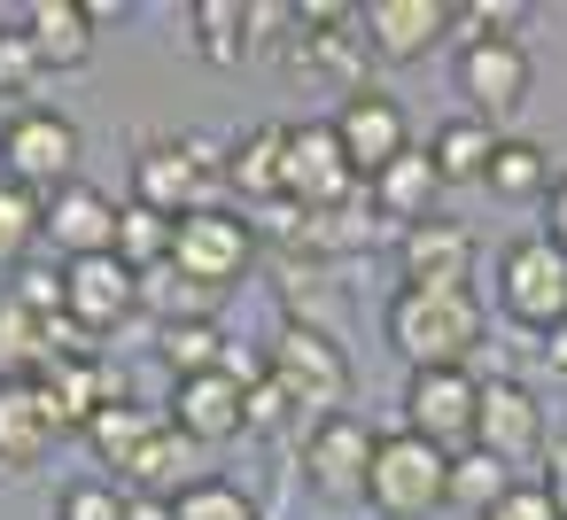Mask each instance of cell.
Returning a JSON list of instances; mask_svg holds the SVG:
<instances>
[{
	"instance_id": "cell-1",
	"label": "cell",
	"mask_w": 567,
	"mask_h": 520,
	"mask_svg": "<svg viewBox=\"0 0 567 520\" xmlns=\"http://www.w3.org/2000/svg\"><path fill=\"white\" fill-rule=\"evenodd\" d=\"M218 187H226V148L187 133V141H156L148 156H133V202L164 210L172 226L195 218V210H218Z\"/></svg>"
},
{
	"instance_id": "cell-2",
	"label": "cell",
	"mask_w": 567,
	"mask_h": 520,
	"mask_svg": "<svg viewBox=\"0 0 567 520\" xmlns=\"http://www.w3.org/2000/svg\"><path fill=\"white\" fill-rule=\"evenodd\" d=\"M389 342H396V357H412V373L466 365L474 342H482V295H412V288H396Z\"/></svg>"
},
{
	"instance_id": "cell-3",
	"label": "cell",
	"mask_w": 567,
	"mask_h": 520,
	"mask_svg": "<svg viewBox=\"0 0 567 520\" xmlns=\"http://www.w3.org/2000/svg\"><path fill=\"white\" fill-rule=\"evenodd\" d=\"M265 381L303 412H319V419H334L342 404H350V357H342V334H319V326H280L272 342H265Z\"/></svg>"
},
{
	"instance_id": "cell-4",
	"label": "cell",
	"mask_w": 567,
	"mask_h": 520,
	"mask_svg": "<svg viewBox=\"0 0 567 520\" xmlns=\"http://www.w3.org/2000/svg\"><path fill=\"white\" fill-rule=\"evenodd\" d=\"M443 489H451V450L420 443L412 427H396V435L373 443V474H365V505H373V512H389V520H427V512L443 505Z\"/></svg>"
},
{
	"instance_id": "cell-5",
	"label": "cell",
	"mask_w": 567,
	"mask_h": 520,
	"mask_svg": "<svg viewBox=\"0 0 567 520\" xmlns=\"http://www.w3.org/2000/svg\"><path fill=\"white\" fill-rule=\"evenodd\" d=\"M497 303H505V319H520L528 334H551V326L567 319V249L544 241V233L513 241V249L497 257Z\"/></svg>"
},
{
	"instance_id": "cell-6",
	"label": "cell",
	"mask_w": 567,
	"mask_h": 520,
	"mask_svg": "<svg viewBox=\"0 0 567 520\" xmlns=\"http://www.w3.org/2000/svg\"><path fill=\"white\" fill-rule=\"evenodd\" d=\"M365 179L350 171L334 125H288V164H280V202L288 210H342L358 202Z\"/></svg>"
},
{
	"instance_id": "cell-7",
	"label": "cell",
	"mask_w": 567,
	"mask_h": 520,
	"mask_svg": "<svg viewBox=\"0 0 567 520\" xmlns=\"http://www.w3.org/2000/svg\"><path fill=\"white\" fill-rule=\"evenodd\" d=\"M0 156H9V179L17 187H32L48 202L55 187L79 179V125L55 117V110H17L9 133H0Z\"/></svg>"
},
{
	"instance_id": "cell-8",
	"label": "cell",
	"mask_w": 567,
	"mask_h": 520,
	"mask_svg": "<svg viewBox=\"0 0 567 520\" xmlns=\"http://www.w3.org/2000/svg\"><path fill=\"white\" fill-rule=\"evenodd\" d=\"M373 443H381V435H373L358 412L319 419V427L303 435V481H311V497H327V505H365Z\"/></svg>"
},
{
	"instance_id": "cell-9",
	"label": "cell",
	"mask_w": 567,
	"mask_h": 520,
	"mask_svg": "<svg viewBox=\"0 0 567 520\" xmlns=\"http://www.w3.org/2000/svg\"><path fill=\"white\" fill-rule=\"evenodd\" d=\"M249 257H257V233H249V218L241 210H195V218H179V241H172V264L187 272V280H203V288H234L241 272H249Z\"/></svg>"
},
{
	"instance_id": "cell-10",
	"label": "cell",
	"mask_w": 567,
	"mask_h": 520,
	"mask_svg": "<svg viewBox=\"0 0 567 520\" xmlns=\"http://www.w3.org/2000/svg\"><path fill=\"white\" fill-rule=\"evenodd\" d=\"M474 412H482V381L466 365H435V373H412L404 388V427L435 450H466L474 443Z\"/></svg>"
},
{
	"instance_id": "cell-11",
	"label": "cell",
	"mask_w": 567,
	"mask_h": 520,
	"mask_svg": "<svg viewBox=\"0 0 567 520\" xmlns=\"http://www.w3.org/2000/svg\"><path fill=\"white\" fill-rule=\"evenodd\" d=\"M396 264L412 295H474V233L451 218H427L412 233H396Z\"/></svg>"
},
{
	"instance_id": "cell-12",
	"label": "cell",
	"mask_w": 567,
	"mask_h": 520,
	"mask_svg": "<svg viewBox=\"0 0 567 520\" xmlns=\"http://www.w3.org/2000/svg\"><path fill=\"white\" fill-rule=\"evenodd\" d=\"M334 141H342L350 171L373 187V179L412 148V125H404V110H396L389 94H373V86H365V94H350V102L334 110Z\"/></svg>"
},
{
	"instance_id": "cell-13",
	"label": "cell",
	"mask_w": 567,
	"mask_h": 520,
	"mask_svg": "<svg viewBox=\"0 0 567 520\" xmlns=\"http://www.w3.org/2000/svg\"><path fill=\"white\" fill-rule=\"evenodd\" d=\"M117 210H125V202H110V195L86 187V179L55 187V195H48V241H55V257H63V264L117 257Z\"/></svg>"
},
{
	"instance_id": "cell-14",
	"label": "cell",
	"mask_w": 567,
	"mask_h": 520,
	"mask_svg": "<svg viewBox=\"0 0 567 520\" xmlns=\"http://www.w3.org/2000/svg\"><path fill=\"white\" fill-rule=\"evenodd\" d=\"M141 311V272L117 264V257H86V264H63V319H79L86 334H110Z\"/></svg>"
},
{
	"instance_id": "cell-15",
	"label": "cell",
	"mask_w": 567,
	"mask_h": 520,
	"mask_svg": "<svg viewBox=\"0 0 567 520\" xmlns=\"http://www.w3.org/2000/svg\"><path fill=\"white\" fill-rule=\"evenodd\" d=\"M474 450H489L497 466H520L544 450V404L520 381H482V412H474Z\"/></svg>"
},
{
	"instance_id": "cell-16",
	"label": "cell",
	"mask_w": 567,
	"mask_h": 520,
	"mask_svg": "<svg viewBox=\"0 0 567 520\" xmlns=\"http://www.w3.org/2000/svg\"><path fill=\"white\" fill-rule=\"evenodd\" d=\"M358 32H365V55H381V63H420V55L451 32V9H443V0H365V9H358Z\"/></svg>"
},
{
	"instance_id": "cell-17",
	"label": "cell",
	"mask_w": 567,
	"mask_h": 520,
	"mask_svg": "<svg viewBox=\"0 0 567 520\" xmlns=\"http://www.w3.org/2000/svg\"><path fill=\"white\" fill-rule=\"evenodd\" d=\"M458 94L489 125L513 117L528 102V55H520V40H474V48H458Z\"/></svg>"
},
{
	"instance_id": "cell-18",
	"label": "cell",
	"mask_w": 567,
	"mask_h": 520,
	"mask_svg": "<svg viewBox=\"0 0 567 520\" xmlns=\"http://www.w3.org/2000/svg\"><path fill=\"white\" fill-rule=\"evenodd\" d=\"M32 388H40V404L55 412V427H94V412L102 404H117V381H110V365L86 350V357H48L40 373H32Z\"/></svg>"
},
{
	"instance_id": "cell-19",
	"label": "cell",
	"mask_w": 567,
	"mask_h": 520,
	"mask_svg": "<svg viewBox=\"0 0 567 520\" xmlns=\"http://www.w3.org/2000/svg\"><path fill=\"white\" fill-rule=\"evenodd\" d=\"M241 388H249V381H234V373H195V381H179V388H172V427H179L187 443H234V435H249V427H241Z\"/></svg>"
},
{
	"instance_id": "cell-20",
	"label": "cell",
	"mask_w": 567,
	"mask_h": 520,
	"mask_svg": "<svg viewBox=\"0 0 567 520\" xmlns=\"http://www.w3.org/2000/svg\"><path fill=\"white\" fill-rule=\"evenodd\" d=\"M55 412L40 404V388L32 381H9L0 373V474H32L48 450H55Z\"/></svg>"
},
{
	"instance_id": "cell-21",
	"label": "cell",
	"mask_w": 567,
	"mask_h": 520,
	"mask_svg": "<svg viewBox=\"0 0 567 520\" xmlns=\"http://www.w3.org/2000/svg\"><path fill=\"white\" fill-rule=\"evenodd\" d=\"M288 241L303 249V264H327V257L373 249L381 241V210H373V195H358L342 210H288Z\"/></svg>"
},
{
	"instance_id": "cell-22",
	"label": "cell",
	"mask_w": 567,
	"mask_h": 520,
	"mask_svg": "<svg viewBox=\"0 0 567 520\" xmlns=\"http://www.w3.org/2000/svg\"><path fill=\"white\" fill-rule=\"evenodd\" d=\"M365 195H373L381 226H404V233H412V226H427V218H435L443 171H435V156H427V148H404V156H396V164L365 187Z\"/></svg>"
},
{
	"instance_id": "cell-23",
	"label": "cell",
	"mask_w": 567,
	"mask_h": 520,
	"mask_svg": "<svg viewBox=\"0 0 567 520\" xmlns=\"http://www.w3.org/2000/svg\"><path fill=\"white\" fill-rule=\"evenodd\" d=\"M24 40H32L40 71H79V63L94 55L86 0H32V9H24Z\"/></svg>"
},
{
	"instance_id": "cell-24",
	"label": "cell",
	"mask_w": 567,
	"mask_h": 520,
	"mask_svg": "<svg viewBox=\"0 0 567 520\" xmlns=\"http://www.w3.org/2000/svg\"><path fill=\"white\" fill-rule=\"evenodd\" d=\"M280 164H288V125H249L226 148V187L241 202H280Z\"/></svg>"
},
{
	"instance_id": "cell-25",
	"label": "cell",
	"mask_w": 567,
	"mask_h": 520,
	"mask_svg": "<svg viewBox=\"0 0 567 520\" xmlns=\"http://www.w3.org/2000/svg\"><path fill=\"white\" fill-rule=\"evenodd\" d=\"M164 419H172V412H156V404H125V396H117V404H102V412H94L86 443L102 450V466H117V474H125V466L164 435Z\"/></svg>"
},
{
	"instance_id": "cell-26",
	"label": "cell",
	"mask_w": 567,
	"mask_h": 520,
	"mask_svg": "<svg viewBox=\"0 0 567 520\" xmlns=\"http://www.w3.org/2000/svg\"><path fill=\"white\" fill-rule=\"evenodd\" d=\"M141 311H156V326H203L218 311V288L187 280L179 264H156V272H141Z\"/></svg>"
},
{
	"instance_id": "cell-27",
	"label": "cell",
	"mask_w": 567,
	"mask_h": 520,
	"mask_svg": "<svg viewBox=\"0 0 567 520\" xmlns=\"http://www.w3.org/2000/svg\"><path fill=\"white\" fill-rule=\"evenodd\" d=\"M187 24H195L203 63H218V71H234V63L257 48V40H249V0H195Z\"/></svg>"
},
{
	"instance_id": "cell-28",
	"label": "cell",
	"mask_w": 567,
	"mask_h": 520,
	"mask_svg": "<svg viewBox=\"0 0 567 520\" xmlns=\"http://www.w3.org/2000/svg\"><path fill=\"white\" fill-rule=\"evenodd\" d=\"M40 241H48V202L17 179H0V272H24Z\"/></svg>"
},
{
	"instance_id": "cell-29",
	"label": "cell",
	"mask_w": 567,
	"mask_h": 520,
	"mask_svg": "<svg viewBox=\"0 0 567 520\" xmlns=\"http://www.w3.org/2000/svg\"><path fill=\"white\" fill-rule=\"evenodd\" d=\"M427 156H435L443 187H451V179H482L489 156H497V133H489V117H451V125L427 141Z\"/></svg>"
},
{
	"instance_id": "cell-30",
	"label": "cell",
	"mask_w": 567,
	"mask_h": 520,
	"mask_svg": "<svg viewBox=\"0 0 567 520\" xmlns=\"http://www.w3.org/2000/svg\"><path fill=\"white\" fill-rule=\"evenodd\" d=\"M482 187H489V195H505V202H536V195H551V156H544L536 141H497V156H489Z\"/></svg>"
},
{
	"instance_id": "cell-31",
	"label": "cell",
	"mask_w": 567,
	"mask_h": 520,
	"mask_svg": "<svg viewBox=\"0 0 567 520\" xmlns=\"http://www.w3.org/2000/svg\"><path fill=\"white\" fill-rule=\"evenodd\" d=\"M172 241H179V226L164 210H148V202H125L117 210V264L156 272V264H172Z\"/></svg>"
},
{
	"instance_id": "cell-32",
	"label": "cell",
	"mask_w": 567,
	"mask_h": 520,
	"mask_svg": "<svg viewBox=\"0 0 567 520\" xmlns=\"http://www.w3.org/2000/svg\"><path fill=\"white\" fill-rule=\"evenodd\" d=\"M505 489H513V466H497V458H489V450H474V443H466V450H451V489H443V505H458V512H474V520H482Z\"/></svg>"
},
{
	"instance_id": "cell-33",
	"label": "cell",
	"mask_w": 567,
	"mask_h": 520,
	"mask_svg": "<svg viewBox=\"0 0 567 520\" xmlns=\"http://www.w3.org/2000/svg\"><path fill=\"white\" fill-rule=\"evenodd\" d=\"M156 357L179 373V381H195V373H226V334L203 319V326H156Z\"/></svg>"
},
{
	"instance_id": "cell-34",
	"label": "cell",
	"mask_w": 567,
	"mask_h": 520,
	"mask_svg": "<svg viewBox=\"0 0 567 520\" xmlns=\"http://www.w3.org/2000/svg\"><path fill=\"white\" fill-rule=\"evenodd\" d=\"M172 505H179V520H257V505L234 481H187Z\"/></svg>"
},
{
	"instance_id": "cell-35",
	"label": "cell",
	"mask_w": 567,
	"mask_h": 520,
	"mask_svg": "<svg viewBox=\"0 0 567 520\" xmlns=\"http://www.w3.org/2000/svg\"><path fill=\"white\" fill-rule=\"evenodd\" d=\"M9 295L17 311H32V319H63V272H40V264H24V272H9Z\"/></svg>"
},
{
	"instance_id": "cell-36",
	"label": "cell",
	"mask_w": 567,
	"mask_h": 520,
	"mask_svg": "<svg viewBox=\"0 0 567 520\" xmlns=\"http://www.w3.org/2000/svg\"><path fill=\"white\" fill-rule=\"evenodd\" d=\"M288 412H296V404H288V396H280L265 373L241 388V427H249V435H280V427H288Z\"/></svg>"
},
{
	"instance_id": "cell-37",
	"label": "cell",
	"mask_w": 567,
	"mask_h": 520,
	"mask_svg": "<svg viewBox=\"0 0 567 520\" xmlns=\"http://www.w3.org/2000/svg\"><path fill=\"white\" fill-rule=\"evenodd\" d=\"M55 520H125V497L110 481H71L63 505H55Z\"/></svg>"
},
{
	"instance_id": "cell-38",
	"label": "cell",
	"mask_w": 567,
	"mask_h": 520,
	"mask_svg": "<svg viewBox=\"0 0 567 520\" xmlns=\"http://www.w3.org/2000/svg\"><path fill=\"white\" fill-rule=\"evenodd\" d=\"M451 24H466V48L474 40H513L520 9H513V0H474V9H451Z\"/></svg>"
},
{
	"instance_id": "cell-39",
	"label": "cell",
	"mask_w": 567,
	"mask_h": 520,
	"mask_svg": "<svg viewBox=\"0 0 567 520\" xmlns=\"http://www.w3.org/2000/svg\"><path fill=\"white\" fill-rule=\"evenodd\" d=\"M40 86V55L24 32H0V94H32Z\"/></svg>"
},
{
	"instance_id": "cell-40",
	"label": "cell",
	"mask_w": 567,
	"mask_h": 520,
	"mask_svg": "<svg viewBox=\"0 0 567 520\" xmlns=\"http://www.w3.org/2000/svg\"><path fill=\"white\" fill-rule=\"evenodd\" d=\"M482 520H559V512H551L544 481H513V489H505V497H497V505H489Z\"/></svg>"
},
{
	"instance_id": "cell-41",
	"label": "cell",
	"mask_w": 567,
	"mask_h": 520,
	"mask_svg": "<svg viewBox=\"0 0 567 520\" xmlns=\"http://www.w3.org/2000/svg\"><path fill=\"white\" fill-rule=\"evenodd\" d=\"M544 497H551V512L567 520V443H551V466H544Z\"/></svg>"
},
{
	"instance_id": "cell-42",
	"label": "cell",
	"mask_w": 567,
	"mask_h": 520,
	"mask_svg": "<svg viewBox=\"0 0 567 520\" xmlns=\"http://www.w3.org/2000/svg\"><path fill=\"white\" fill-rule=\"evenodd\" d=\"M544 210H551V226H544V241H559V249H567V179H551V195H544Z\"/></svg>"
},
{
	"instance_id": "cell-43",
	"label": "cell",
	"mask_w": 567,
	"mask_h": 520,
	"mask_svg": "<svg viewBox=\"0 0 567 520\" xmlns=\"http://www.w3.org/2000/svg\"><path fill=\"white\" fill-rule=\"evenodd\" d=\"M125 520H179L172 497H125Z\"/></svg>"
},
{
	"instance_id": "cell-44",
	"label": "cell",
	"mask_w": 567,
	"mask_h": 520,
	"mask_svg": "<svg viewBox=\"0 0 567 520\" xmlns=\"http://www.w3.org/2000/svg\"><path fill=\"white\" fill-rule=\"evenodd\" d=\"M544 357H551V373H567V319L544 334Z\"/></svg>"
}]
</instances>
